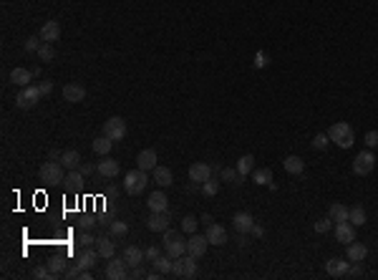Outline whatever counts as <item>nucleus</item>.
I'll return each instance as SVG.
<instances>
[{"mask_svg": "<svg viewBox=\"0 0 378 280\" xmlns=\"http://www.w3.org/2000/svg\"><path fill=\"white\" fill-rule=\"evenodd\" d=\"M328 136H330V142H335L341 149H350L353 142H355V131H353V126H350L348 122H335V124L328 129Z\"/></svg>", "mask_w": 378, "mask_h": 280, "instance_id": "f257e3e1", "label": "nucleus"}, {"mask_svg": "<svg viewBox=\"0 0 378 280\" xmlns=\"http://www.w3.org/2000/svg\"><path fill=\"white\" fill-rule=\"evenodd\" d=\"M162 235H164V252L167 255H172L174 260L182 257V255H187V240L182 237L179 230H164Z\"/></svg>", "mask_w": 378, "mask_h": 280, "instance_id": "f03ea898", "label": "nucleus"}, {"mask_svg": "<svg viewBox=\"0 0 378 280\" xmlns=\"http://www.w3.org/2000/svg\"><path fill=\"white\" fill-rule=\"evenodd\" d=\"M146 185H149V177H146L144 169H131L126 177H124V192L126 194H131V197H136V194H142L146 189Z\"/></svg>", "mask_w": 378, "mask_h": 280, "instance_id": "7ed1b4c3", "label": "nucleus"}, {"mask_svg": "<svg viewBox=\"0 0 378 280\" xmlns=\"http://www.w3.org/2000/svg\"><path fill=\"white\" fill-rule=\"evenodd\" d=\"M63 164L61 162H46L43 167H41V172H38V177H41V182H46V185H61L63 179H66V174H63Z\"/></svg>", "mask_w": 378, "mask_h": 280, "instance_id": "20e7f679", "label": "nucleus"}, {"mask_svg": "<svg viewBox=\"0 0 378 280\" xmlns=\"http://www.w3.org/2000/svg\"><path fill=\"white\" fill-rule=\"evenodd\" d=\"M373 167H376V156L371 149H366V152H358V156L353 159V172L358 174V177H366V174H371L373 172Z\"/></svg>", "mask_w": 378, "mask_h": 280, "instance_id": "39448f33", "label": "nucleus"}, {"mask_svg": "<svg viewBox=\"0 0 378 280\" xmlns=\"http://www.w3.org/2000/svg\"><path fill=\"white\" fill-rule=\"evenodd\" d=\"M104 136H109L111 142H121L126 136V122L121 116H111L104 122Z\"/></svg>", "mask_w": 378, "mask_h": 280, "instance_id": "423d86ee", "label": "nucleus"}, {"mask_svg": "<svg viewBox=\"0 0 378 280\" xmlns=\"http://www.w3.org/2000/svg\"><path fill=\"white\" fill-rule=\"evenodd\" d=\"M38 98H43L41 91H38V86H26V89H21V93L15 96V106L18 109H33L35 104H38Z\"/></svg>", "mask_w": 378, "mask_h": 280, "instance_id": "0eeeda50", "label": "nucleus"}, {"mask_svg": "<svg viewBox=\"0 0 378 280\" xmlns=\"http://www.w3.org/2000/svg\"><path fill=\"white\" fill-rule=\"evenodd\" d=\"M212 167L209 164H204V162H194L192 167H189V182H194V185H204L207 179H212Z\"/></svg>", "mask_w": 378, "mask_h": 280, "instance_id": "6e6552de", "label": "nucleus"}, {"mask_svg": "<svg viewBox=\"0 0 378 280\" xmlns=\"http://www.w3.org/2000/svg\"><path fill=\"white\" fill-rule=\"evenodd\" d=\"M350 268V260L346 257H330L328 263H325V273L330 275V278H346V273H348Z\"/></svg>", "mask_w": 378, "mask_h": 280, "instance_id": "1a4fd4ad", "label": "nucleus"}, {"mask_svg": "<svg viewBox=\"0 0 378 280\" xmlns=\"http://www.w3.org/2000/svg\"><path fill=\"white\" fill-rule=\"evenodd\" d=\"M106 278L109 280H124L129 278V273H126V260L121 257H109V265H106Z\"/></svg>", "mask_w": 378, "mask_h": 280, "instance_id": "9d476101", "label": "nucleus"}, {"mask_svg": "<svg viewBox=\"0 0 378 280\" xmlns=\"http://www.w3.org/2000/svg\"><path fill=\"white\" fill-rule=\"evenodd\" d=\"M335 240L343 243V245H350L355 240V225L353 222H335Z\"/></svg>", "mask_w": 378, "mask_h": 280, "instance_id": "9b49d317", "label": "nucleus"}, {"mask_svg": "<svg viewBox=\"0 0 378 280\" xmlns=\"http://www.w3.org/2000/svg\"><path fill=\"white\" fill-rule=\"evenodd\" d=\"M159 156H156V149H144V152H139V156H136V167L139 169H144V172H154L159 164Z\"/></svg>", "mask_w": 378, "mask_h": 280, "instance_id": "f8f14e48", "label": "nucleus"}, {"mask_svg": "<svg viewBox=\"0 0 378 280\" xmlns=\"http://www.w3.org/2000/svg\"><path fill=\"white\" fill-rule=\"evenodd\" d=\"M207 245H209L207 235H197V232H194V235L187 240V252L194 255V257H202L204 252H207Z\"/></svg>", "mask_w": 378, "mask_h": 280, "instance_id": "ddd939ff", "label": "nucleus"}, {"mask_svg": "<svg viewBox=\"0 0 378 280\" xmlns=\"http://www.w3.org/2000/svg\"><path fill=\"white\" fill-rule=\"evenodd\" d=\"M146 205H149L151 212H169V199H167V194L162 189L159 192H151L149 199H146Z\"/></svg>", "mask_w": 378, "mask_h": 280, "instance_id": "4468645a", "label": "nucleus"}, {"mask_svg": "<svg viewBox=\"0 0 378 280\" xmlns=\"http://www.w3.org/2000/svg\"><path fill=\"white\" fill-rule=\"evenodd\" d=\"M204 235H207L209 245H217V248H220V245L227 243V230H225L222 225H214V222L207 225V232H204Z\"/></svg>", "mask_w": 378, "mask_h": 280, "instance_id": "2eb2a0df", "label": "nucleus"}, {"mask_svg": "<svg viewBox=\"0 0 378 280\" xmlns=\"http://www.w3.org/2000/svg\"><path fill=\"white\" fill-rule=\"evenodd\" d=\"M96 172L101 174V177H106V179H111V177H116L118 172H121V167H118L116 159H111V156H104L98 164H96Z\"/></svg>", "mask_w": 378, "mask_h": 280, "instance_id": "dca6fc26", "label": "nucleus"}, {"mask_svg": "<svg viewBox=\"0 0 378 280\" xmlns=\"http://www.w3.org/2000/svg\"><path fill=\"white\" fill-rule=\"evenodd\" d=\"M146 227L151 232H164L169 230V212H151V217L146 219Z\"/></svg>", "mask_w": 378, "mask_h": 280, "instance_id": "f3484780", "label": "nucleus"}, {"mask_svg": "<svg viewBox=\"0 0 378 280\" xmlns=\"http://www.w3.org/2000/svg\"><path fill=\"white\" fill-rule=\"evenodd\" d=\"M63 98H66L68 104H81V101L86 98V89H84L81 84H66V86H63Z\"/></svg>", "mask_w": 378, "mask_h": 280, "instance_id": "a211bd4d", "label": "nucleus"}, {"mask_svg": "<svg viewBox=\"0 0 378 280\" xmlns=\"http://www.w3.org/2000/svg\"><path fill=\"white\" fill-rule=\"evenodd\" d=\"M96 257H101V255H98V250H93V248H81V255L76 257V265H78L81 270H91V268L96 265Z\"/></svg>", "mask_w": 378, "mask_h": 280, "instance_id": "6ab92c4d", "label": "nucleus"}, {"mask_svg": "<svg viewBox=\"0 0 378 280\" xmlns=\"http://www.w3.org/2000/svg\"><path fill=\"white\" fill-rule=\"evenodd\" d=\"M35 76H33V71H28V68H13L10 71V84H15V86H21V89H26V86H30V81H33Z\"/></svg>", "mask_w": 378, "mask_h": 280, "instance_id": "aec40b11", "label": "nucleus"}, {"mask_svg": "<svg viewBox=\"0 0 378 280\" xmlns=\"http://www.w3.org/2000/svg\"><path fill=\"white\" fill-rule=\"evenodd\" d=\"M232 225H234V230L237 232H252V227H255V217L250 215V212H237L232 217Z\"/></svg>", "mask_w": 378, "mask_h": 280, "instance_id": "412c9836", "label": "nucleus"}, {"mask_svg": "<svg viewBox=\"0 0 378 280\" xmlns=\"http://www.w3.org/2000/svg\"><path fill=\"white\" fill-rule=\"evenodd\" d=\"M58 38H61L58 21H48V23H43V28H41V41H43V43H53V41H58Z\"/></svg>", "mask_w": 378, "mask_h": 280, "instance_id": "4be33fe9", "label": "nucleus"}, {"mask_svg": "<svg viewBox=\"0 0 378 280\" xmlns=\"http://www.w3.org/2000/svg\"><path fill=\"white\" fill-rule=\"evenodd\" d=\"M144 257H146L144 250L136 248V245H129V248L124 250V260H126V265H131V268H139Z\"/></svg>", "mask_w": 378, "mask_h": 280, "instance_id": "5701e85b", "label": "nucleus"}, {"mask_svg": "<svg viewBox=\"0 0 378 280\" xmlns=\"http://www.w3.org/2000/svg\"><path fill=\"white\" fill-rule=\"evenodd\" d=\"M366 255H368V248L363 243H355V240L348 245V252H346V257H348L350 263H363Z\"/></svg>", "mask_w": 378, "mask_h": 280, "instance_id": "b1692460", "label": "nucleus"}, {"mask_svg": "<svg viewBox=\"0 0 378 280\" xmlns=\"http://www.w3.org/2000/svg\"><path fill=\"white\" fill-rule=\"evenodd\" d=\"M328 217L333 219V222H346V219H348V207L341 205V202H333V205L328 207Z\"/></svg>", "mask_w": 378, "mask_h": 280, "instance_id": "393cba45", "label": "nucleus"}, {"mask_svg": "<svg viewBox=\"0 0 378 280\" xmlns=\"http://www.w3.org/2000/svg\"><path fill=\"white\" fill-rule=\"evenodd\" d=\"M111 147H114V142H111L109 136H104V134L93 139V152H96L98 156H109V152H111Z\"/></svg>", "mask_w": 378, "mask_h": 280, "instance_id": "a878e982", "label": "nucleus"}, {"mask_svg": "<svg viewBox=\"0 0 378 280\" xmlns=\"http://www.w3.org/2000/svg\"><path fill=\"white\" fill-rule=\"evenodd\" d=\"M154 182L159 187H169L174 182V177H172V169L169 167H156L154 169Z\"/></svg>", "mask_w": 378, "mask_h": 280, "instance_id": "bb28decb", "label": "nucleus"}, {"mask_svg": "<svg viewBox=\"0 0 378 280\" xmlns=\"http://www.w3.org/2000/svg\"><path fill=\"white\" fill-rule=\"evenodd\" d=\"M283 167H285V172L288 174H303V169H305V164H303V159L300 156H285V162H283Z\"/></svg>", "mask_w": 378, "mask_h": 280, "instance_id": "cd10ccee", "label": "nucleus"}, {"mask_svg": "<svg viewBox=\"0 0 378 280\" xmlns=\"http://www.w3.org/2000/svg\"><path fill=\"white\" fill-rule=\"evenodd\" d=\"M237 172H240L242 177L252 174V172H255V156H252V154L240 156V159H237Z\"/></svg>", "mask_w": 378, "mask_h": 280, "instance_id": "c85d7f7f", "label": "nucleus"}, {"mask_svg": "<svg viewBox=\"0 0 378 280\" xmlns=\"http://www.w3.org/2000/svg\"><path fill=\"white\" fill-rule=\"evenodd\" d=\"M96 250H98V255H101V257H106V260H109V257H114L116 245H114L109 237H98V240H96Z\"/></svg>", "mask_w": 378, "mask_h": 280, "instance_id": "c756f323", "label": "nucleus"}, {"mask_svg": "<svg viewBox=\"0 0 378 280\" xmlns=\"http://www.w3.org/2000/svg\"><path fill=\"white\" fill-rule=\"evenodd\" d=\"M179 260H182V268H184V278H194V275H197V257L187 252V255H182Z\"/></svg>", "mask_w": 378, "mask_h": 280, "instance_id": "7c9ffc66", "label": "nucleus"}, {"mask_svg": "<svg viewBox=\"0 0 378 280\" xmlns=\"http://www.w3.org/2000/svg\"><path fill=\"white\" fill-rule=\"evenodd\" d=\"M61 164L66 169H76V167H81V154L76 149H68V152H63V156H61Z\"/></svg>", "mask_w": 378, "mask_h": 280, "instance_id": "2f4dec72", "label": "nucleus"}, {"mask_svg": "<svg viewBox=\"0 0 378 280\" xmlns=\"http://www.w3.org/2000/svg\"><path fill=\"white\" fill-rule=\"evenodd\" d=\"M348 222H353V225H366L368 222V215H366V210L361 207V205H355V207H348Z\"/></svg>", "mask_w": 378, "mask_h": 280, "instance_id": "473e14b6", "label": "nucleus"}, {"mask_svg": "<svg viewBox=\"0 0 378 280\" xmlns=\"http://www.w3.org/2000/svg\"><path fill=\"white\" fill-rule=\"evenodd\" d=\"M154 268H156L162 275H169L172 268H174V257H172V255H159L156 263H154Z\"/></svg>", "mask_w": 378, "mask_h": 280, "instance_id": "72a5a7b5", "label": "nucleus"}, {"mask_svg": "<svg viewBox=\"0 0 378 280\" xmlns=\"http://www.w3.org/2000/svg\"><path fill=\"white\" fill-rule=\"evenodd\" d=\"M81 182H84V172L81 169H68L63 185L68 187V189H76V187H81Z\"/></svg>", "mask_w": 378, "mask_h": 280, "instance_id": "f704fd0d", "label": "nucleus"}, {"mask_svg": "<svg viewBox=\"0 0 378 280\" xmlns=\"http://www.w3.org/2000/svg\"><path fill=\"white\" fill-rule=\"evenodd\" d=\"M48 268H51V273L58 278V275H63V273H66V260L56 255V257H51V260H48Z\"/></svg>", "mask_w": 378, "mask_h": 280, "instance_id": "c9c22d12", "label": "nucleus"}, {"mask_svg": "<svg viewBox=\"0 0 378 280\" xmlns=\"http://www.w3.org/2000/svg\"><path fill=\"white\" fill-rule=\"evenodd\" d=\"M38 58H41V61H53V58H56L53 43H43V46L38 48Z\"/></svg>", "mask_w": 378, "mask_h": 280, "instance_id": "e433bc0d", "label": "nucleus"}, {"mask_svg": "<svg viewBox=\"0 0 378 280\" xmlns=\"http://www.w3.org/2000/svg\"><path fill=\"white\" fill-rule=\"evenodd\" d=\"M222 182H230V185H242V174L237 169H222Z\"/></svg>", "mask_w": 378, "mask_h": 280, "instance_id": "4c0bfd02", "label": "nucleus"}, {"mask_svg": "<svg viewBox=\"0 0 378 280\" xmlns=\"http://www.w3.org/2000/svg\"><path fill=\"white\" fill-rule=\"evenodd\" d=\"M33 278H35V280H53L56 275L51 273V268H48V265H35V268H33Z\"/></svg>", "mask_w": 378, "mask_h": 280, "instance_id": "58836bf2", "label": "nucleus"}, {"mask_svg": "<svg viewBox=\"0 0 378 280\" xmlns=\"http://www.w3.org/2000/svg\"><path fill=\"white\" fill-rule=\"evenodd\" d=\"M252 179H255L257 185H270V182H272V172H270V169H255V172H252Z\"/></svg>", "mask_w": 378, "mask_h": 280, "instance_id": "ea45409f", "label": "nucleus"}, {"mask_svg": "<svg viewBox=\"0 0 378 280\" xmlns=\"http://www.w3.org/2000/svg\"><path fill=\"white\" fill-rule=\"evenodd\" d=\"M197 225H200V222H197L194 215H187V217L182 219V230H184V232H189V235H194V232H197Z\"/></svg>", "mask_w": 378, "mask_h": 280, "instance_id": "a19ab883", "label": "nucleus"}, {"mask_svg": "<svg viewBox=\"0 0 378 280\" xmlns=\"http://www.w3.org/2000/svg\"><path fill=\"white\" fill-rule=\"evenodd\" d=\"M217 192H220V182H217V179H207V182L202 185V194H204V197H214Z\"/></svg>", "mask_w": 378, "mask_h": 280, "instance_id": "79ce46f5", "label": "nucleus"}, {"mask_svg": "<svg viewBox=\"0 0 378 280\" xmlns=\"http://www.w3.org/2000/svg\"><path fill=\"white\" fill-rule=\"evenodd\" d=\"M109 230H111V235L124 237V235L129 232V225H126V222H121V219H116V222H111V225H109Z\"/></svg>", "mask_w": 378, "mask_h": 280, "instance_id": "37998d69", "label": "nucleus"}, {"mask_svg": "<svg viewBox=\"0 0 378 280\" xmlns=\"http://www.w3.org/2000/svg\"><path fill=\"white\" fill-rule=\"evenodd\" d=\"M333 225H335V222H333L330 217L318 219V222H315V232H318V235H325V232H330V230H333Z\"/></svg>", "mask_w": 378, "mask_h": 280, "instance_id": "c03bdc74", "label": "nucleus"}, {"mask_svg": "<svg viewBox=\"0 0 378 280\" xmlns=\"http://www.w3.org/2000/svg\"><path fill=\"white\" fill-rule=\"evenodd\" d=\"M43 43H41V38H28L26 43H23V48H26V53H38V48H41Z\"/></svg>", "mask_w": 378, "mask_h": 280, "instance_id": "a18cd8bd", "label": "nucleus"}, {"mask_svg": "<svg viewBox=\"0 0 378 280\" xmlns=\"http://www.w3.org/2000/svg\"><path fill=\"white\" fill-rule=\"evenodd\" d=\"M330 144V136H328V131L325 134H315V139H313V147L315 149H325Z\"/></svg>", "mask_w": 378, "mask_h": 280, "instance_id": "49530a36", "label": "nucleus"}, {"mask_svg": "<svg viewBox=\"0 0 378 280\" xmlns=\"http://www.w3.org/2000/svg\"><path fill=\"white\" fill-rule=\"evenodd\" d=\"M78 245H81V248H91V245H96V237H93L88 230H84V235L78 237Z\"/></svg>", "mask_w": 378, "mask_h": 280, "instance_id": "de8ad7c7", "label": "nucleus"}, {"mask_svg": "<svg viewBox=\"0 0 378 280\" xmlns=\"http://www.w3.org/2000/svg\"><path fill=\"white\" fill-rule=\"evenodd\" d=\"M363 142H366V147H368V149H376V147H378V131H368Z\"/></svg>", "mask_w": 378, "mask_h": 280, "instance_id": "09e8293b", "label": "nucleus"}, {"mask_svg": "<svg viewBox=\"0 0 378 280\" xmlns=\"http://www.w3.org/2000/svg\"><path fill=\"white\" fill-rule=\"evenodd\" d=\"M363 275V268H361V263H353L348 268V273H346V278H361Z\"/></svg>", "mask_w": 378, "mask_h": 280, "instance_id": "8fccbe9b", "label": "nucleus"}, {"mask_svg": "<svg viewBox=\"0 0 378 280\" xmlns=\"http://www.w3.org/2000/svg\"><path fill=\"white\" fill-rule=\"evenodd\" d=\"M144 255H146V260H149V263H156V257H159L162 252H159V248H154V245H151V248L144 250Z\"/></svg>", "mask_w": 378, "mask_h": 280, "instance_id": "3c124183", "label": "nucleus"}, {"mask_svg": "<svg viewBox=\"0 0 378 280\" xmlns=\"http://www.w3.org/2000/svg\"><path fill=\"white\" fill-rule=\"evenodd\" d=\"M63 278H68V280H73V278H81V268H78V265H73V268H68V270L63 273Z\"/></svg>", "mask_w": 378, "mask_h": 280, "instance_id": "603ef678", "label": "nucleus"}, {"mask_svg": "<svg viewBox=\"0 0 378 280\" xmlns=\"http://www.w3.org/2000/svg\"><path fill=\"white\" fill-rule=\"evenodd\" d=\"M38 91H41V96H51L53 84H51V81H43V84H38Z\"/></svg>", "mask_w": 378, "mask_h": 280, "instance_id": "864d4df0", "label": "nucleus"}, {"mask_svg": "<svg viewBox=\"0 0 378 280\" xmlns=\"http://www.w3.org/2000/svg\"><path fill=\"white\" fill-rule=\"evenodd\" d=\"M78 169L84 172V177H88V174H93V172H96V164H84V162H81V167H78Z\"/></svg>", "mask_w": 378, "mask_h": 280, "instance_id": "5fc2aeb1", "label": "nucleus"}, {"mask_svg": "<svg viewBox=\"0 0 378 280\" xmlns=\"http://www.w3.org/2000/svg\"><path fill=\"white\" fill-rule=\"evenodd\" d=\"M255 66H257V68L267 66V56H265V53H257V56H255Z\"/></svg>", "mask_w": 378, "mask_h": 280, "instance_id": "6e6d98bb", "label": "nucleus"}, {"mask_svg": "<svg viewBox=\"0 0 378 280\" xmlns=\"http://www.w3.org/2000/svg\"><path fill=\"white\" fill-rule=\"evenodd\" d=\"M129 278L139 280V278H146V275H144V270H142V268H134V273H129Z\"/></svg>", "mask_w": 378, "mask_h": 280, "instance_id": "4d7b16f0", "label": "nucleus"}, {"mask_svg": "<svg viewBox=\"0 0 378 280\" xmlns=\"http://www.w3.org/2000/svg\"><path fill=\"white\" fill-rule=\"evenodd\" d=\"M61 156H63V152H58V149H51L48 152V159H53V162H61Z\"/></svg>", "mask_w": 378, "mask_h": 280, "instance_id": "13d9d810", "label": "nucleus"}, {"mask_svg": "<svg viewBox=\"0 0 378 280\" xmlns=\"http://www.w3.org/2000/svg\"><path fill=\"white\" fill-rule=\"evenodd\" d=\"M78 225H81V230H91V227H93L96 222H93V219H81Z\"/></svg>", "mask_w": 378, "mask_h": 280, "instance_id": "bf43d9fd", "label": "nucleus"}, {"mask_svg": "<svg viewBox=\"0 0 378 280\" xmlns=\"http://www.w3.org/2000/svg\"><path fill=\"white\" fill-rule=\"evenodd\" d=\"M252 235H255V237H262V235H265V230H262L260 225H255V227H252Z\"/></svg>", "mask_w": 378, "mask_h": 280, "instance_id": "052dcab7", "label": "nucleus"}, {"mask_svg": "<svg viewBox=\"0 0 378 280\" xmlns=\"http://www.w3.org/2000/svg\"><path fill=\"white\" fill-rule=\"evenodd\" d=\"M91 278H93V275H91L88 270H81V280H91Z\"/></svg>", "mask_w": 378, "mask_h": 280, "instance_id": "680f3d73", "label": "nucleus"}]
</instances>
